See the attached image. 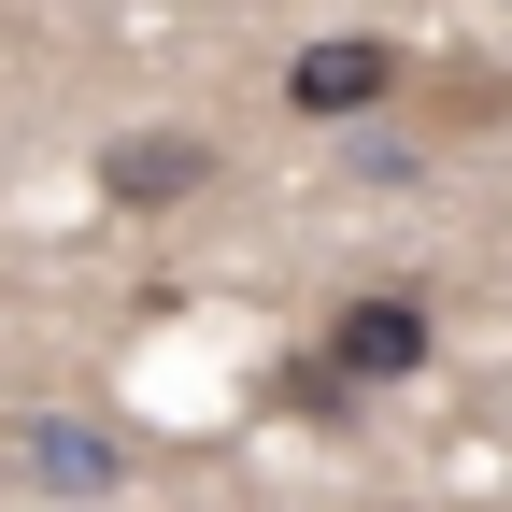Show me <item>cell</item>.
Segmentation results:
<instances>
[{"instance_id": "1", "label": "cell", "mask_w": 512, "mask_h": 512, "mask_svg": "<svg viewBox=\"0 0 512 512\" xmlns=\"http://www.w3.org/2000/svg\"><path fill=\"white\" fill-rule=\"evenodd\" d=\"M328 370H342V384H399V370H427V299H399V285L342 299V313H328Z\"/></svg>"}, {"instance_id": "2", "label": "cell", "mask_w": 512, "mask_h": 512, "mask_svg": "<svg viewBox=\"0 0 512 512\" xmlns=\"http://www.w3.org/2000/svg\"><path fill=\"white\" fill-rule=\"evenodd\" d=\"M285 100H299L313 128H342V114H370V100H399V43H299V57H285Z\"/></svg>"}, {"instance_id": "3", "label": "cell", "mask_w": 512, "mask_h": 512, "mask_svg": "<svg viewBox=\"0 0 512 512\" xmlns=\"http://www.w3.org/2000/svg\"><path fill=\"white\" fill-rule=\"evenodd\" d=\"M200 171H214L200 143H114V157H100V185H114V200H185Z\"/></svg>"}]
</instances>
